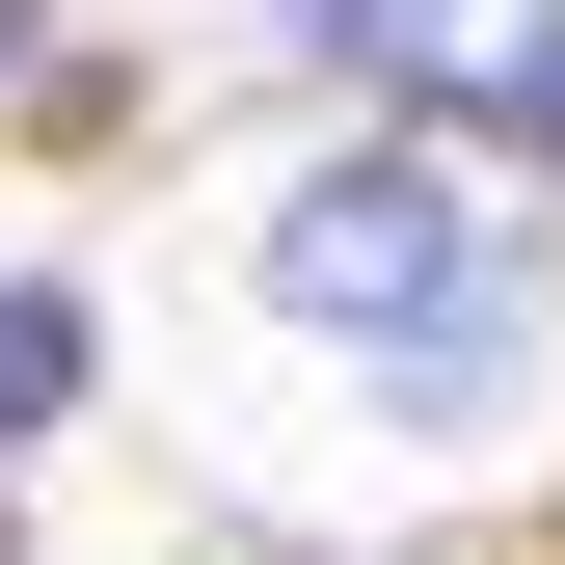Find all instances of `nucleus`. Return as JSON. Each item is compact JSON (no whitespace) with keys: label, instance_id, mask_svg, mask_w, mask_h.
<instances>
[{"label":"nucleus","instance_id":"5","mask_svg":"<svg viewBox=\"0 0 565 565\" xmlns=\"http://www.w3.org/2000/svg\"><path fill=\"white\" fill-rule=\"evenodd\" d=\"M28 54H54V28H28V0H0V82H28Z\"/></svg>","mask_w":565,"mask_h":565},{"label":"nucleus","instance_id":"3","mask_svg":"<svg viewBox=\"0 0 565 565\" xmlns=\"http://www.w3.org/2000/svg\"><path fill=\"white\" fill-rule=\"evenodd\" d=\"M82 377H108V323H82V297H54V269H0V458H28V431H54V404H82Z\"/></svg>","mask_w":565,"mask_h":565},{"label":"nucleus","instance_id":"2","mask_svg":"<svg viewBox=\"0 0 565 565\" xmlns=\"http://www.w3.org/2000/svg\"><path fill=\"white\" fill-rule=\"evenodd\" d=\"M269 54H297V82H458V0H297Z\"/></svg>","mask_w":565,"mask_h":565},{"label":"nucleus","instance_id":"1","mask_svg":"<svg viewBox=\"0 0 565 565\" xmlns=\"http://www.w3.org/2000/svg\"><path fill=\"white\" fill-rule=\"evenodd\" d=\"M243 269H269L297 350H350V377L404 404V431H512V377H539V216L458 162V135H323V162L243 216Z\"/></svg>","mask_w":565,"mask_h":565},{"label":"nucleus","instance_id":"4","mask_svg":"<svg viewBox=\"0 0 565 565\" xmlns=\"http://www.w3.org/2000/svg\"><path fill=\"white\" fill-rule=\"evenodd\" d=\"M458 82H484V135H512V162H565V0H539L512 54H458Z\"/></svg>","mask_w":565,"mask_h":565}]
</instances>
